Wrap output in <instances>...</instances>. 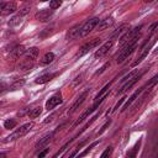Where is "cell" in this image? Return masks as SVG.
I'll use <instances>...</instances> for the list:
<instances>
[{"label":"cell","mask_w":158,"mask_h":158,"mask_svg":"<svg viewBox=\"0 0 158 158\" xmlns=\"http://www.w3.org/2000/svg\"><path fill=\"white\" fill-rule=\"evenodd\" d=\"M138 40H139V33H138L137 36H135L132 40H130L128 42H126V43L122 46V49L120 51V53H118L117 57H116V62H117V63H122V62H125V59L128 58V56L136 49V44H137Z\"/></svg>","instance_id":"obj_1"},{"label":"cell","mask_w":158,"mask_h":158,"mask_svg":"<svg viewBox=\"0 0 158 158\" xmlns=\"http://www.w3.org/2000/svg\"><path fill=\"white\" fill-rule=\"evenodd\" d=\"M37 56H38V49L36 47H32L28 51H26L23 53L22 62L19 64V69L20 70H30L33 67L35 60L37 59Z\"/></svg>","instance_id":"obj_2"},{"label":"cell","mask_w":158,"mask_h":158,"mask_svg":"<svg viewBox=\"0 0 158 158\" xmlns=\"http://www.w3.org/2000/svg\"><path fill=\"white\" fill-rule=\"evenodd\" d=\"M33 122H27V123H25V125H22L20 128H17L14 133H11L10 136H7L6 138H5V142H11V141H15V139H17V138H21L22 136H25L32 127H33Z\"/></svg>","instance_id":"obj_3"},{"label":"cell","mask_w":158,"mask_h":158,"mask_svg":"<svg viewBox=\"0 0 158 158\" xmlns=\"http://www.w3.org/2000/svg\"><path fill=\"white\" fill-rule=\"evenodd\" d=\"M99 22H100V19H99V17H93V19L88 20V21L80 27L79 37H85V36H88V35H89V33L98 26Z\"/></svg>","instance_id":"obj_4"},{"label":"cell","mask_w":158,"mask_h":158,"mask_svg":"<svg viewBox=\"0 0 158 158\" xmlns=\"http://www.w3.org/2000/svg\"><path fill=\"white\" fill-rule=\"evenodd\" d=\"M141 28H142V25H139V26H137V27H135V28H132V30H130V31H126L125 35L120 38V46H123L126 42H128V41L132 40L135 36H137V35L139 33Z\"/></svg>","instance_id":"obj_5"},{"label":"cell","mask_w":158,"mask_h":158,"mask_svg":"<svg viewBox=\"0 0 158 158\" xmlns=\"http://www.w3.org/2000/svg\"><path fill=\"white\" fill-rule=\"evenodd\" d=\"M100 42H101V40H100V38H93V40H90L89 42H86V43L80 48V51H79V53H78V56H79V57L84 56V54H85V53H88L90 49H93V48H95L96 46H99V44H100Z\"/></svg>","instance_id":"obj_6"},{"label":"cell","mask_w":158,"mask_h":158,"mask_svg":"<svg viewBox=\"0 0 158 158\" xmlns=\"http://www.w3.org/2000/svg\"><path fill=\"white\" fill-rule=\"evenodd\" d=\"M142 74H143V72H142V73H139V74H137V75H135L132 79H130V80L125 81V84H123V85L121 86V89L117 91V95H118V94H123L125 91H127L128 89H131V86H132V85H135V84L139 80V78L142 77Z\"/></svg>","instance_id":"obj_7"},{"label":"cell","mask_w":158,"mask_h":158,"mask_svg":"<svg viewBox=\"0 0 158 158\" xmlns=\"http://www.w3.org/2000/svg\"><path fill=\"white\" fill-rule=\"evenodd\" d=\"M59 104H62V95H60V93H57V94H54L53 96H51L48 100H47V102H46V109L47 110H52V109H54L57 105H59Z\"/></svg>","instance_id":"obj_8"},{"label":"cell","mask_w":158,"mask_h":158,"mask_svg":"<svg viewBox=\"0 0 158 158\" xmlns=\"http://www.w3.org/2000/svg\"><path fill=\"white\" fill-rule=\"evenodd\" d=\"M54 131L53 132H49V133H47L46 136H43L37 143H36V146H35V148L36 149H41V148H44V147H47L49 143H51V141H52V138H53V136H54Z\"/></svg>","instance_id":"obj_9"},{"label":"cell","mask_w":158,"mask_h":158,"mask_svg":"<svg viewBox=\"0 0 158 158\" xmlns=\"http://www.w3.org/2000/svg\"><path fill=\"white\" fill-rule=\"evenodd\" d=\"M112 44H114V41L112 40H110V41H107V42H105L96 52H95V54H94V57L95 58H101V57H104L107 52H109V49L112 47Z\"/></svg>","instance_id":"obj_10"},{"label":"cell","mask_w":158,"mask_h":158,"mask_svg":"<svg viewBox=\"0 0 158 158\" xmlns=\"http://www.w3.org/2000/svg\"><path fill=\"white\" fill-rule=\"evenodd\" d=\"M52 14H53L52 9H43V10H40L38 12H36L35 19L38 20V21H42V22L43 21H48L49 17L52 16Z\"/></svg>","instance_id":"obj_11"},{"label":"cell","mask_w":158,"mask_h":158,"mask_svg":"<svg viewBox=\"0 0 158 158\" xmlns=\"http://www.w3.org/2000/svg\"><path fill=\"white\" fill-rule=\"evenodd\" d=\"M16 4L14 1H9V2H5L4 6L1 7L0 10V15L2 16H6V15H10V14H14L16 11Z\"/></svg>","instance_id":"obj_12"},{"label":"cell","mask_w":158,"mask_h":158,"mask_svg":"<svg viewBox=\"0 0 158 158\" xmlns=\"http://www.w3.org/2000/svg\"><path fill=\"white\" fill-rule=\"evenodd\" d=\"M88 93H89V89H86L84 93H81V94H80V96H79V98L75 100V102H74V104L70 106V110H68V114H69V115H70V114H73V112H74V111H75V110H77V109H78V107H79V106L83 104V101L85 100V98H86Z\"/></svg>","instance_id":"obj_13"},{"label":"cell","mask_w":158,"mask_h":158,"mask_svg":"<svg viewBox=\"0 0 158 158\" xmlns=\"http://www.w3.org/2000/svg\"><path fill=\"white\" fill-rule=\"evenodd\" d=\"M128 28H130V25H128V23H121V25L118 26V28H116V30L114 31V33L111 35V40L114 41V38H116V37H118L120 35L125 33Z\"/></svg>","instance_id":"obj_14"},{"label":"cell","mask_w":158,"mask_h":158,"mask_svg":"<svg viewBox=\"0 0 158 158\" xmlns=\"http://www.w3.org/2000/svg\"><path fill=\"white\" fill-rule=\"evenodd\" d=\"M80 25H75L74 27H72L68 32H67V38L68 40H74L77 37H79V32H80Z\"/></svg>","instance_id":"obj_15"},{"label":"cell","mask_w":158,"mask_h":158,"mask_svg":"<svg viewBox=\"0 0 158 158\" xmlns=\"http://www.w3.org/2000/svg\"><path fill=\"white\" fill-rule=\"evenodd\" d=\"M54 77H57V73H48V74H43V75H41V77H38L37 79H36V84H44V83H47V81H49V80H52Z\"/></svg>","instance_id":"obj_16"},{"label":"cell","mask_w":158,"mask_h":158,"mask_svg":"<svg viewBox=\"0 0 158 158\" xmlns=\"http://www.w3.org/2000/svg\"><path fill=\"white\" fill-rule=\"evenodd\" d=\"M54 58H56L54 53H52V52H48V53H46V54L42 57V59L40 60V64H41V65H47V64L52 63V62L54 60Z\"/></svg>","instance_id":"obj_17"},{"label":"cell","mask_w":158,"mask_h":158,"mask_svg":"<svg viewBox=\"0 0 158 158\" xmlns=\"http://www.w3.org/2000/svg\"><path fill=\"white\" fill-rule=\"evenodd\" d=\"M142 90H143V88H141V89H138L137 91H135V93L132 94V96H131V98L127 100V102L123 105V107L121 109V111H125V110H127V109H128V106H130V105H131V104H132V102L136 100V98H137V96H138V95L142 93Z\"/></svg>","instance_id":"obj_18"},{"label":"cell","mask_w":158,"mask_h":158,"mask_svg":"<svg viewBox=\"0 0 158 158\" xmlns=\"http://www.w3.org/2000/svg\"><path fill=\"white\" fill-rule=\"evenodd\" d=\"M112 23H114V19H112V17L106 19V20H104V21H100V22L98 23V30H99V31H102V30L110 27Z\"/></svg>","instance_id":"obj_19"},{"label":"cell","mask_w":158,"mask_h":158,"mask_svg":"<svg viewBox=\"0 0 158 158\" xmlns=\"http://www.w3.org/2000/svg\"><path fill=\"white\" fill-rule=\"evenodd\" d=\"M94 110H95V107H94V106H91V107H90L89 110L84 111V112H83V114L80 115V117H79V118H78V120H77V121H75V122L73 123V128H74V127H77V126H78V125L80 123V122H83V121H84V118H85L86 116H89V114H91V112H93Z\"/></svg>","instance_id":"obj_20"},{"label":"cell","mask_w":158,"mask_h":158,"mask_svg":"<svg viewBox=\"0 0 158 158\" xmlns=\"http://www.w3.org/2000/svg\"><path fill=\"white\" fill-rule=\"evenodd\" d=\"M11 52H12V56H14L15 58H19L20 56H23V53L26 52V49H25L23 46H15V48H14Z\"/></svg>","instance_id":"obj_21"},{"label":"cell","mask_w":158,"mask_h":158,"mask_svg":"<svg viewBox=\"0 0 158 158\" xmlns=\"http://www.w3.org/2000/svg\"><path fill=\"white\" fill-rule=\"evenodd\" d=\"M41 112H42V107H41V106L33 107L32 110L28 111V117H30V118H36V117H38V116L41 115Z\"/></svg>","instance_id":"obj_22"},{"label":"cell","mask_w":158,"mask_h":158,"mask_svg":"<svg viewBox=\"0 0 158 158\" xmlns=\"http://www.w3.org/2000/svg\"><path fill=\"white\" fill-rule=\"evenodd\" d=\"M149 48H151V47H146V48L143 49V52H142V53H141V56L137 58V60H135V62H133L132 67H136L138 63H141V62H142V60L146 58V56H147V54H148V52H149Z\"/></svg>","instance_id":"obj_23"},{"label":"cell","mask_w":158,"mask_h":158,"mask_svg":"<svg viewBox=\"0 0 158 158\" xmlns=\"http://www.w3.org/2000/svg\"><path fill=\"white\" fill-rule=\"evenodd\" d=\"M22 15H20V14H17L16 16H14L10 21H9V26H15V25H17V23H20L21 21H22Z\"/></svg>","instance_id":"obj_24"},{"label":"cell","mask_w":158,"mask_h":158,"mask_svg":"<svg viewBox=\"0 0 158 158\" xmlns=\"http://www.w3.org/2000/svg\"><path fill=\"white\" fill-rule=\"evenodd\" d=\"M16 126V121L15 120H12V118H10V120H6L5 122H4V127L5 128H7V130H10V128H14Z\"/></svg>","instance_id":"obj_25"},{"label":"cell","mask_w":158,"mask_h":158,"mask_svg":"<svg viewBox=\"0 0 158 158\" xmlns=\"http://www.w3.org/2000/svg\"><path fill=\"white\" fill-rule=\"evenodd\" d=\"M62 2L63 0H49V6L52 10H54V9H58L62 5Z\"/></svg>","instance_id":"obj_26"},{"label":"cell","mask_w":158,"mask_h":158,"mask_svg":"<svg viewBox=\"0 0 158 158\" xmlns=\"http://www.w3.org/2000/svg\"><path fill=\"white\" fill-rule=\"evenodd\" d=\"M138 74V70H132L131 73H128L123 79H121V83H125V81H127V80H130V79H132L135 75H137Z\"/></svg>","instance_id":"obj_27"},{"label":"cell","mask_w":158,"mask_h":158,"mask_svg":"<svg viewBox=\"0 0 158 158\" xmlns=\"http://www.w3.org/2000/svg\"><path fill=\"white\" fill-rule=\"evenodd\" d=\"M98 143H99V141H95V142H93V143H91V144H90V146H89V147H88V148H86V149H85V151H84L83 153H80V154H79V157H83V156L88 154V152H90V149H91L93 147H95V146H96Z\"/></svg>","instance_id":"obj_28"},{"label":"cell","mask_w":158,"mask_h":158,"mask_svg":"<svg viewBox=\"0 0 158 158\" xmlns=\"http://www.w3.org/2000/svg\"><path fill=\"white\" fill-rule=\"evenodd\" d=\"M111 153H112V146H109V147L101 153V157H102V158H104V157H107V156H110Z\"/></svg>","instance_id":"obj_29"},{"label":"cell","mask_w":158,"mask_h":158,"mask_svg":"<svg viewBox=\"0 0 158 158\" xmlns=\"http://www.w3.org/2000/svg\"><path fill=\"white\" fill-rule=\"evenodd\" d=\"M109 67H110V63H105V64L100 68V70H98L95 74H96V75H98V74H101V73H102V72H105V69H106V68H109Z\"/></svg>","instance_id":"obj_30"},{"label":"cell","mask_w":158,"mask_h":158,"mask_svg":"<svg viewBox=\"0 0 158 158\" xmlns=\"http://www.w3.org/2000/svg\"><path fill=\"white\" fill-rule=\"evenodd\" d=\"M110 123H111V120H109V121H107V122H106V123H105V125L102 126V128H101V130L99 131V133H98V135H100V133H102V132H104V131L106 130V127H107V126H109Z\"/></svg>","instance_id":"obj_31"},{"label":"cell","mask_w":158,"mask_h":158,"mask_svg":"<svg viewBox=\"0 0 158 158\" xmlns=\"http://www.w3.org/2000/svg\"><path fill=\"white\" fill-rule=\"evenodd\" d=\"M80 81H81V75H79V77H77V78H75V81L72 84V86H73V88H74V86H77V85H78V83H80Z\"/></svg>","instance_id":"obj_32"},{"label":"cell","mask_w":158,"mask_h":158,"mask_svg":"<svg viewBox=\"0 0 158 158\" xmlns=\"http://www.w3.org/2000/svg\"><path fill=\"white\" fill-rule=\"evenodd\" d=\"M47 153H48V148H46V149H43V151H42V152H40V153H38L37 156H38V157L41 158V157H44V156H46Z\"/></svg>","instance_id":"obj_33"},{"label":"cell","mask_w":158,"mask_h":158,"mask_svg":"<svg viewBox=\"0 0 158 158\" xmlns=\"http://www.w3.org/2000/svg\"><path fill=\"white\" fill-rule=\"evenodd\" d=\"M138 146H139V142H138V143L136 144V147H135V149H133V152H131V153H127V156H136V151L138 149V148H137Z\"/></svg>","instance_id":"obj_34"},{"label":"cell","mask_w":158,"mask_h":158,"mask_svg":"<svg viewBox=\"0 0 158 158\" xmlns=\"http://www.w3.org/2000/svg\"><path fill=\"white\" fill-rule=\"evenodd\" d=\"M125 99H126V98L123 96V98H122V99H121V100H120V101H118V102L116 104V106H115V109H114V110H116V109H118V106H120V105H121V104H122V102L125 101Z\"/></svg>","instance_id":"obj_35"},{"label":"cell","mask_w":158,"mask_h":158,"mask_svg":"<svg viewBox=\"0 0 158 158\" xmlns=\"http://www.w3.org/2000/svg\"><path fill=\"white\" fill-rule=\"evenodd\" d=\"M4 4H5V1H4V0H0V10H1V7L4 6Z\"/></svg>","instance_id":"obj_36"},{"label":"cell","mask_w":158,"mask_h":158,"mask_svg":"<svg viewBox=\"0 0 158 158\" xmlns=\"http://www.w3.org/2000/svg\"><path fill=\"white\" fill-rule=\"evenodd\" d=\"M144 2H152V1H154V0H143Z\"/></svg>","instance_id":"obj_37"},{"label":"cell","mask_w":158,"mask_h":158,"mask_svg":"<svg viewBox=\"0 0 158 158\" xmlns=\"http://www.w3.org/2000/svg\"><path fill=\"white\" fill-rule=\"evenodd\" d=\"M6 156V153H0V157H5Z\"/></svg>","instance_id":"obj_38"},{"label":"cell","mask_w":158,"mask_h":158,"mask_svg":"<svg viewBox=\"0 0 158 158\" xmlns=\"http://www.w3.org/2000/svg\"><path fill=\"white\" fill-rule=\"evenodd\" d=\"M1 105H2V101H0V106H1Z\"/></svg>","instance_id":"obj_39"},{"label":"cell","mask_w":158,"mask_h":158,"mask_svg":"<svg viewBox=\"0 0 158 158\" xmlns=\"http://www.w3.org/2000/svg\"><path fill=\"white\" fill-rule=\"evenodd\" d=\"M40 1H48V0H40Z\"/></svg>","instance_id":"obj_40"},{"label":"cell","mask_w":158,"mask_h":158,"mask_svg":"<svg viewBox=\"0 0 158 158\" xmlns=\"http://www.w3.org/2000/svg\"><path fill=\"white\" fill-rule=\"evenodd\" d=\"M0 135H1V132H0Z\"/></svg>","instance_id":"obj_41"}]
</instances>
